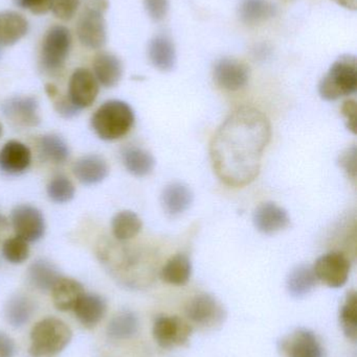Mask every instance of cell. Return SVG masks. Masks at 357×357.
<instances>
[{"mask_svg": "<svg viewBox=\"0 0 357 357\" xmlns=\"http://www.w3.org/2000/svg\"><path fill=\"white\" fill-rule=\"evenodd\" d=\"M249 69L245 63L233 58L220 59L214 67V79L222 89L238 91L245 87Z\"/></svg>", "mask_w": 357, "mask_h": 357, "instance_id": "4fadbf2b", "label": "cell"}, {"mask_svg": "<svg viewBox=\"0 0 357 357\" xmlns=\"http://www.w3.org/2000/svg\"><path fill=\"white\" fill-rule=\"evenodd\" d=\"M238 13L245 24H261L275 16L276 8L270 0H241Z\"/></svg>", "mask_w": 357, "mask_h": 357, "instance_id": "f1b7e54d", "label": "cell"}, {"mask_svg": "<svg viewBox=\"0 0 357 357\" xmlns=\"http://www.w3.org/2000/svg\"><path fill=\"white\" fill-rule=\"evenodd\" d=\"M92 70L96 81L105 88H112L123 77V64L115 54L102 52L94 56Z\"/></svg>", "mask_w": 357, "mask_h": 357, "instance_id": "ac0fdd59", "label": "cell"}, {"mask_svg": "<svg viewBox=\"0 0 357 357\" xmlns=\"http://www.w3.org/2000/svg\"><path fill=\"white\" fill-rule=\"evenodd\" d=\"M314 268L307 264L296 266L287 278V291L293 298L305 297L318 284Z\"/></svg>", "mask_w": 357, "mask_h": 357, "instance_id": "83f0119b", "label": "cell"}, {"mask_svg": "<svg viewBox=\"0 0 357 357\" xmlns=\"http://www.w3.org/2000/svg\"><path fill=\"white\" fill-rule=\"evenodd\" d=\"M126 169L134 177H146L152 173L155 167V159L148 151L138 146H129L122 153Z\"/></svg>", "mask_w": 357, "mask_h": 357, "instance_id": "4316f807", "label": "cell"}, {"mask_svg": "<svg viewBox=\"0 0 357 357\" xmlns=\"http://www.w3.org/2000/svg\"><path fill=\"white\" fill-rule=\"evenodd\" d=\"M33 300L22 294H17L8 299L4 308V316L8 324L15 328L24 326L35 312Z\"/></svg>", "mask_w": 357, "mask_h": 357, "instance_id": "484cf974", "label": "cell"}, {"mask_svg": "<svg viewBox=\"0 0 357 357\" xmlns=\"http://www.w3.org/2000/svg\"><path fill=\"white\" fill-rule=\"evenodd\" d=\"M6 224V220H4L3 218H2L1 215H0V226H2V225Z\"/></svg>", "mask_w": 357, "mask_h": 357, "instance_id": "f6af8a7d", "label": "cell"}, {"mask_svg": "<svg viewBox=\"0 0 357 357\" xmlns=\"http://www.w3.org/2000/svg\"><path fill=\"white\" fill-rule=\"evenodd\" d=\"M342 112L347 119V128L352 132L356 133V100H349L344 102L342 107Z\"/></svg>", "mask_w": 357, "mask_h": 357, "instance_id": "60d3db41", "label": "cell"}, {"mask_svg": "<svg viewBox=\"0 0 357 357\" xmlns=\"http://www.w3.org/2000/svg\"><path fill=\"white\" fill-rule=\"evenodd\" d=\"M73 310L84 327L94 328L106 314L107 304L101 296L85 293L80 298Z\"/></svg>", "mask_w": 357, "mask_h": 357, "instance_id": "d6986e66", "label": "cell"}, {"mask_svg": "<svg viewBox=\"0 0 357 357\" xmlns=\"http://www.w3.org/2000/svg\"><path fill=\"white\" fill-rule=\"evenodd\" d=\"M54 100V109H56L57 112L61 116L65 117V119H71V117H75L79 113V109L71 102L68 96L67 98H62L59 94Z\"/></svg>", "mask_w": 357, "mask_h": 357, "instance_id": "ab89813d", "label": "cell"}, {"mask_svg": "<svg viewBox=\"0 0 357 357\" xmlns=\"http://www.w3.org/2000/svg\"><path fill=\"white\" fill-rule=\"evenodd\" d=\"M149 59L155 68L168 73L175 67L176 50L173 42L167 36L159 35L149 43Z\"/></svg>", "mask_w": 357, "mask_h": 357, "instance_id": "603a6c76", "label": "cell"}, {"mask_svg": "<svg viewBox=\"0 0 357 357\" xmlns=\"http://www.w3.org/2000/svg\"><path fill=\"white\" fill-rule=\"evenodd\" d=\"M58 268L48 260L39 259L31 264L27 271L29 283L40 291H50L61 278Z\"/></svg>", "mask_w": 357, "mask_h": 357, "instance_id": "d4e9b609", "label": "cell"}, {"mask_svg": "<svg viewBox=\"0 0 357 357\" xmlns=\"http://www.w3.org/2000/svg\"><path fill=\"white\" fill-rule=\"evenodd\" d=\"M29 21L19 13L14 10L0 13V44L2 46L18 43L29 33Z\"/></svg>", "mask_w": 357, "mask_h": 357, "instance_id": "44dd1931", "label": "cell"}, {"mask_svg": "<svg viewBox=\"0 0 357 357\" xmlns=\"http://www.w3.org/2000/svg\"><path fill=\"white\" fill-rule=\"evenodd\" d=\"M50 291L54 305L60 312L73 310L80 298L85 294L79 281L66 277H61Z\"/></svg>", "mask_w": 357, "mask_h": 357, "instance_id": "7402d4cb", "label": "cell"}, {"mask_svg": "<svg viewBox=\"0 0 357 357\" xmlns=\"http://www.w3.org/2000/svg\"><path fill=\"white\" fill-rule=\"evenodd\" d=\"M254 224L259 232L274 234L286 229L291 224V218L286 210L272 202H266L255 210Z\"/></svg>", "mask_w": 357, "mask_h": 357, "instance_id": "9a60e30c", "label": "cell"}, {"mask_svg": "<svg viewBox=\"0 0 357 357\" xmlns=\"http://www.w3.org/2000/svg\"><path fill=\"white\" fill-rule=\"evenodd\" d=\"M45 92L50 100H54L59 96V90L54 84H48L45 86Z\"/></svg>", "mask_w": 357, "mask_h": 357, "instance_id": "ee69618b", "label": "cell"}, {"mask_svg": "<svg viewBox=\"0 0 357 357\" xmlns=\"http://www.w3.org/2000/svg\"><path fill=\"white\" fill-rule=\"evenodd\" d=\"M153 337L163 349L182 347L190 341L192 326L178 317L159 316L153 324Z\"/></svg>", "mask_w": 357, "mask_h": 357, "instance_id": "9c48e42d", "label": "cell"}, {"mask_svg": "<svg viewBox=\"0 0 357 357\" xmlns=\"http://www.w3.org/2000/svg\"><path fill=\"white\" fill-rule=\"evenodd\" d=\"M4 116L21 127H36L39 125V105L33 96H16L1 104Z\"/></svg>", "mask_w": 357, "mask_h": 357, "instance_id": "5bb4252c", "label": "cell"}, {"mask_svg": "<svg viewBox=\"0 0 357 357\" xmlns=\"http://www.w3.org/2000/svg\"><path fill=\"white\" fill-rule=\"evenodd\" d=\"M340 323L348 339L356 342L357 339V295L351 291L346 296L345 302L340 312Z\"/></svg>", "mask_w": 357, "mask_h": 357, "instance_id": "d6a6232c", "label": "cell"}, {"mask_svg": "<svg viewBox=\"0 0 357 357\" xmlns=\"http://www.w3.org/2000/svg\"><path fill=\"white\" fill-rule=\"evenodd\" d=\"M2 133H3V128H2L1 123H0V137H1Z\"/></svg>", "mask_w": 357, "mask_h": 357, "instance_id": "bcb514c9", "label": "cell"}, {"mask_svg": "<svg viewBox=\"0 0 357 357\" xmlns=\"http://www.w3.org/2000/svg\"><path fill=\"white\" fill-rule=\"evenodd\" d=\"M38 150L40 156L45 161L62 165L69 158V148L60 136L48 134L38 140Z\"/></svg>", "mask_w": 357, "mask_h": 357, "instance_id": "f546056e", "label": "cell"}, {"mask_svg": "<svg viewBox=\"0 0 357 357\" xmlns=\"http://www.w3.org/2000/svg\"><path fill=\"white\" fill-rule=\"evenodd\" d=\"M138 331V319L136 314L124 310L113 317L107 327V333L112 340L124 341L131 339Z\"/></svg>", "mask_w": 357, "mask_h": 357, "instance_id": "1f68e13d", "label": "cell"}, {"mask_svg": "<svg viewBox=\"0 0 357 357\" xmlns=\"http://www.w3.org/2000/svg\"><path fill=\"white\" fill-rule=\"evenodd\" d=\"M357 89V60L356 56H340L319 85L320 96L326 100H337L356 93Z\"/></svg>", "mask_w": 357, "mask_h": 357, "instance_id": "277c9868", "label": "cell"}, {"mask_svg": "<svg viewBox=\"0 0 357 357\" xmlns=\"http://www.w3.org/2000/svg\"><path fill=\"white\" fill-rule=\"evenodd\" d=\"M186 316L191 323L203 327L214 328L226 320V312L219 301L210 294L195 296L186 306Z\"/></svg>", "mask_w": 357, "mask_h": 357, "instance_id": "52a82bcc", "label": "cell"}, {"mask_svg": "<svg viewBox=\"0 0 357 357\" xmlns=\"http://www.w3.org/2000/svg\"><path fill=\"white\" fill-rule=\"evenodd\" d=\"M100 84L87 68H78L71 75L68 84V98L79 110L88 108L96 102Z\"/></svg>", "mask_w": 357, "mask_h": 357, "instance_id": "8fae6325", "label": "cell"}, {"mask_svg": "<svg viewBox=\"0 0 357 357\" xmlns=\"http://www.w3.org/2000/svg\"><path fill=\"white\" fill-rule=\"evenodd\" d=\"M279 347L286 357H324L318 337L305 328L297 329L283 337Z\"/></svg>", "mask_w": 357, "mask_h": 357, "instance_id": "7c38bea8", "label": "cell"}, {"mask_svg": "<svg viewBox=\"0 0 357 357\" xmlns=\"http://www.w3.org/2000/svg\"><path fill=\"white\" fill-rule=\"evenodd\" d=\"M193 203V192L182 183H171L161 193V206L168 215L175 218L182 215Z\"/></svg>", "mask_w": 357, "mask_h": 357, "instance_id": "ffe728a7", "label": "cell"}, {"mask_svg": "<svg viewBox=\"0 0 357 357\" xmlns=\"http://www.w3.org/2000/svg\"><path fill=\"white\" fill-rule=\"evenodd\" d=\"M48 197L57 204H65L71 202L75 197V188L73 183L65 176H57L48 183Z\"/></svg>", "mask_w": 357, "mask_h": 357, "instance_id": "836d02e7", "label": "cell"}, {"mask_svg": "<svg viewBox=\"0 0 357 357\" xmlns=\"http://www.w3.org/2000/svg\"><path fill=\"white\" fill-rule=\"evenodd\" d=\"M85 0H52V12L57 18L69 21L77 15Z\"/></svg>", "mask_w": 357, "mask_h": 357, "instance_id": "d590c367", "label": "cell"}, {"mask_svg": "<svg viewBox=\"0 0 357 357\" xmlns=\"http://www.w3.org/2000/svg\"><path fill=\"white\" fill-rule=\"evenodd\" d=\"M15 3L35 15H44L52 10V0H15Z\"/></svg>", "mask_w": 357, "mask_h": 357, "instance_id": "f35d334b", "label": "cell"}, {"mask_svg": "<svg viewBox=\"0 0 357 357\" xmlns=\"http://www.w3.org/2000/svg\"><path fill=\"white\" fill-rule=\"evenodd\" d=\"M272 136L265 114L255 108L234 111L212 140L211 160L218 178L231 187H243L258 177Z\"/></svg>", "mask_w": 357, "mask_h": 357, "instance_id": "6da1fadb", "label": "cell"}, {"mask_svg": "<svg viewBox=\"0 0 357 357\" xmlns=\"http://www.w3.org/2000/svg\"><path fill=\"white\" fill-rule=\"evenodd\" d=\"M16 236L27 243L38 241L45 233V220L38 208L31 205H19L14 208L10 216Z\"/></svg>", "mask_w": 357, "mask_h": 357, "instance_id": "30bf717a", "label": "cell"}, {"mask_svg": "<svg viewBox=\"0 0 357 357\" xmlns=\"http://www.w3.org/2000/svg\"><path fill=\"white\" fill-rule=\"evenodd\" d=\"M73 175L80 183L87 186L103 182L109 175L107 161L99 155H87L75 161Z\"/></svg>", "mask_w": 357, "mask_h": 357, "instance_id": "e0dca14e", "label": "cell"}, {"mask_svg": "<svg viewBox=\"0 0 357 357\" xmlns=\"http://www.w3.org/2000/svg\"><path fill=\"white\" fill-rule=\"evenodd\" d=\"M31 162V150L22 142L10 140L0 150V171L6 175L24 173Z\"/></svg>", "mask_w": 357, "mask_h": 357, "instance_id": "2e32d148", "label": "cell"}, {"mask_svg": "<svg viewBox=\"0 0 357 357\" xmlns=\"http://www.w3.org/2000/svg\"><path fill=\"white\" fill-rule=\"evenodd\" d=\"M134 121L133 110L127 102L111 100L99 107L92 115V127L99 138L113 142L127 135Z\"/></svg>", "mask_w": 357, "mask_h": 357, "instance_id": "7a4b0ae2", "label": "cell"}, {"mask_svg": "<svg viewBox=\"0 0 357 357\" xmlns=\"http://www.w3.org/2000/svg\"><path fill=\"white\" fill-rule=\"evenodd\" d=\"M15 343L6 333L0 331V357H14Z\"/></svg>", "mask_w": 357, "mask_h": 357, "instance_id": "b9f144b4", "label": "cell"}, {"mask_svg": "<svg viewBox=\"0 0 357 357\" xmlns=\"http://www.w3.org/2000/svg\"><path fill=\"white\" fill-rule=\"evenodd\" d=\"M312 268L319 282L333 289H339L347 282L351 264L349 258L342 252H330L321 256Z\"/></svg>", "mask_w": 357, "mask_h": 357, "instance_id": "ba28073f", "label": "cell"}, {"mask_svg": "<svg viewBox=\"0 0 357 357\" xmlns=\"http://www.w3.org/2000/svg\"><path fill=\"white\" fill-rule=\"evenodd\" d=\"M2 255L10 264H23L29 256V243L18 236L6 239L2 245Z\"/></svg>", "mask_w": 357, "mask_h": 357, "instance_id": "e575fe53", "label": "cell"}, {"mask_svg": "<svg viewBox=\"0 0 357 357\" xmlns=\"http://www.w3.org/2000/svg\"><path fill=\"white\" fill-rule=\"evenodd\" d=\"M356 146H354L346 149L340 156V165L354 183L356 181Z\"/></svg>", "mask_w": 357, "mask_h": 357, "instance_id": "8d00e7d4", "label": "cell"}, {"mask_svg": "<svg viewBox=\"0 0 357 357\" xmlns=\"http://www.w3.org/2000/svg\"><path fill=\"white\" fill-rule=\"evenodd\" d=\"M333 1L348 10H356L357 8V0H333Z\"/></svg>", "mask_w": 357, "mask_h": 357, "instance_id": "7bdbcfd3", "label": "cell"}, {"mask_svg": "<svg viewBox=\"0 0 357 357\" xmlns=\"http://www.w3.org/2000/svg\"><path fill=\"white\" fill-rule=\"evenodd\" d=\"M142 220L136 212L124 210L115 214L111 222L113 236L119 241L134 238L142 230Z\"/></svg>", "mask_w": 357, "mask_h": 357, "instance_id": "4dcf8cb0", "label": "cell"}, {"mask_svg": "<svg viewBox=\"0 0 357 357\" xmlns=\"http://www.w3.org/2000/svg\"><path fill=\"white\" fill-rule=\"evenodd\" d=\"M108 8V0H85L75 26L78 39L84 47L88 50L104 47L107 42L104 14Z\"/></svg>", "mask_w": 357, "mask_h": 357, "instance_id": "5b68a950", "label": "cell"}, {"mask_svg": "<svg viewBox=\"0 0 357 357\" xmlns=\"http://www.w3.org/2000/svg\"><path fill=\"white\" fill-rule=\"evenodd\" d=\"M145 8L154 21H161L167 16L169 0H144Z\"/></svg>", "mask_w": 357, "mask_h": 357, "instance_id": "74e56055", "label": "cell"}, {"mask_svg": "<svg viewBox=\"0 0 357 357\" xmlns=\"http://www.w3.org/2000/svg\"><path fill=\"white\" fill-rule=\"evenodd\" d=\"M192 274V264L190 258L184 253L172 256L161 268V278L168 284L182 287L190 280Z\"/></svg>", "mask_w": 357, "mask_h": 357, "instance_id": "cb8c5ba5", "label": "cell"}, {"mask_svg": "<svg viewBox=\"0 0 357 357\" xmlns=\"http://www.w3.org/2000/svg\"><path fill=\"white\" fill-rule=\"evenodd\" d=\"M73 44L71 31L64 25H54L46 31L40 50V67L48 75L64 68Z\"/></svg>", "mask_w": 357, "mask_h": 357, "instance_id": "8992f818", "label": "cell"}, {"mask_svg": "<svg viewBox=\"0 0 357 357\" xmlns=\"http://www.w3.org/2000/svg\"><path fill=\"white\" fill-rule=\"evenodd\" d=\"M73 333L60 319L46 318L39 321L31 331L29 354L33 357L56 356L71 343Z\"/></svg>", "mask_w": 357, "mask_h": 357, "instance_id": "3957f363", "label": "cell"}]
</instances>
